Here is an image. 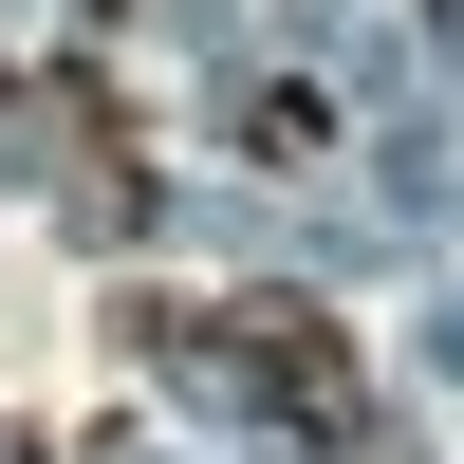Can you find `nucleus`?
<instances>
[{
  "label": "nucleus",
  "instance_id": "f257e3e1",
  "mask_svg": "<svg viewBox=\"0 0 464 464\" xmlns=\"http://www.w3.org/2000/svg\"><path fill=\"white\" fill-rule=\"evenodd\" d=\"M130 334H168L186 372H223V391L279 409V428H372V372H353V334H334L316 297H205V316H130Z\"/></svg>",
  "mask_w": 464,
  "mask_h": 464
},
{
  "label": "nucleus",
  "instance_id": "f03ea898",
  "mask_svg": "<svg viewBox=\"0 0 464 464\" xmlns=\"http://www.w3.org/2000/svg\"><path fill=\"white\" fill-rule=\"evenodd\" d=\"M242 149H260V168H316V149H334V93H316V74H260V93H242Z\"/></svg>",
  "mask_w": 464,
  "mask_h": 464
}]
</instances>
